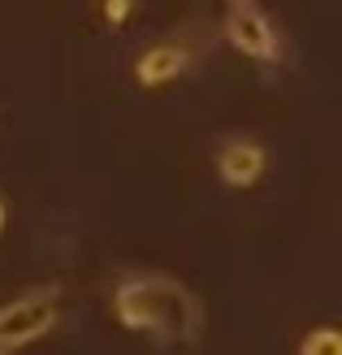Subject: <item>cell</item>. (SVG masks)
I'll return each mask as SVG.
<instances>
[{
  "instance_id": "7",
  "label": "cell",
  "mask_w": 342,
  "mask_h": 355,
  "mask_svg": "<svg viewBox=\"0 0 342 355\" xmlns=\"http://www.w3.org/2000/svg\"><path fill=\"white\" fill-rule=\"evenodd\" d=\"M104 9H109V22H121L126 9H130V0H104Z\"/></svg>"
},
{
  "instance_id": "1",
  "label": "cell",
  "mask_w": 342,
  "mask_h": 355,
  "mask_svg": "<svg viewBox=\"0 0 342 355\" xmlns=\"http://www.w3.org/2000/svg\"><path fill=\"white\" fill-rule=\"evenodd\" d=\"M117 321L126 329L156 334L160 343H195L204 329V308L182 282L160 277V273H139L117 286Z\"/></svg>"
},
{
  "instance_id": "8",
  "label": "cell",
  "mask_w": 342,
  "mask_h": 355,
  "mask_svg": "<svg viewBox=\"0 0 342 355\" xmlns=\"http://www.w3.org/2000/svg\"><path fill=\"white\" fill-rule=\"evenodd\" d=\"M0 230H5V204H0Z\"/></svg>"
},
{
  "instance_id": "6",
  "label": "cell",
  "mask_w": 342,
  "mask_h": 355,
  "mask_svg": "<svg viewBox=\"0 0 342 355\" xmlns=\"http://www.w3.org/2000/svg\"><path fill=\"white\" fill-rule=\"evenodd\" d=\"M299 355H342V338H338V329L325 325V329H312L308 338H303Z\"/></svg>"
},
{
  "instance_id": "2",
  "label": "cell",
  "mask_w": 342,
  "mask_h": 355,
  "mask_svg": "<svg viewBox=\"0 0 342 355\" xmlns=\"http://www.w3.org/2000/svg\"><path fill=\"white\" fill-rule=\"evenodd\" d=\"M57 291H31V295H17L13 304L0 308V351L9 347H22V343H35L57 325Z\"/></svg>"
},
{
  "instance_id": "5",
  "label": "cell",
  "mask_w": 342,
  "mask_h": 355,
  "mask_svg": "<svg viewBox=\"0 0 342 355\" xmlns=\"http://www.w3.org/2000/svg\"><path fill=\"white\" fill-rule=\"evenodd\" d=\"M187 61H191V48H182V44H152L135 61V78L143 87H160V83H169V78L182 74Z\"/></svg>"
},
{
  "instance_id": "9",
  "label": "cell",
  "mask_w": 342,
  "mask_h": 355,
  "mask_svg": "<svg viewBox=\"0 0 342 355\" xmlns=\"http://www.w3.org/2000/svg\"><path fill=\"white\" fill-rule=\"evenodd\" d=\"M0 355H9V351H0Z\"/></svg>"
},
{
  "instance_id": "4",
  "label": "cell",
  "mask_w": 342,
  "mask_h": 355,
  "mask_svg": "<svg viewBox=\"0 0 342 355\" xmlns=\"http://www.w3.org/2000/svg\"><path fill=\"white\" fill-rule=\"evenodd\" d=\"M217 173L230 187H251L264 173V148L251 144V139H230L217 152Z\"/></svg>"
},
{
  "instance_id": "3",
  "label": "cell",
  "mask_w": 342,
  "mask_h": 355,
  "mask_svg": "<svg viewBox=\"0 0 342 355\" xmlns=\"http://www.w3.org/2000/svg\"><path fill=\"white\" fill-rule=\"evenodd\" d=\"M225 35H230V44L247 52V57H256V61H277L282 57V40H277V31L273 22L256 9V5H230L225 13Z\"/></svg>"
}]
</instances>
